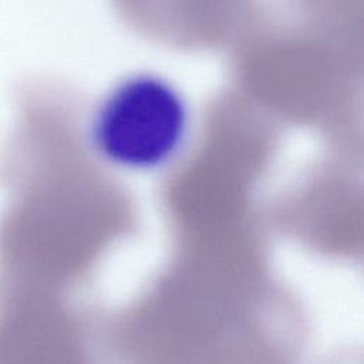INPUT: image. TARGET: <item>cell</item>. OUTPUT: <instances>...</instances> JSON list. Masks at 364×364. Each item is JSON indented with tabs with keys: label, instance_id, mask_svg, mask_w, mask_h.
Wrapping results in <instances>:
<instances>
[{
	"label": "cell",
	"instance_id": "obj_1",
	"mask_svg": "<svg viewBox=\"0 0 364 364\" xmlns=\"http://www.w3.org/2000/svg\"><path fill=\"white\" fill-rule=\"evenodd\" d=\"M10 200L0 216L1 276L67 291L90 274L111 228L78 206L53 173L41 111L21 107L0 155Z\"/></svg>",
	"mask_w": 364,
	"mask_h": 364
},
{
	"label": "cell",
	"instance_id": "obj_2",
	"mask_svg": "<svg viewBox=\"0 0 364 364\" xmlns=\"http://www.w3.org/2000/svg\"><path fill=\"white\" fill-rule=\"evenodd\" d=\"M191 108L168 78L136 73L117 81L95 104L87 142L105 165L146 173L171 165L191 132Z\"/></svg>",
	"mask_w": 364,
	"mask_h": 364
},
{
	"label": "cell",
	"instance_id": "obj_3",
	"mask_svg": "<svg viewBox=\"0 0 364 364\" xmlns=\"http://www.w3.org/2000/svg\"><path fill=\"white\" fill-rule=\"evenodd\" d=\"M0 364H92L87 321L65 291L0 276Z\"/></svg>",
	"mask_w": 364,
	"mask_h": 364
}]
</instances>
